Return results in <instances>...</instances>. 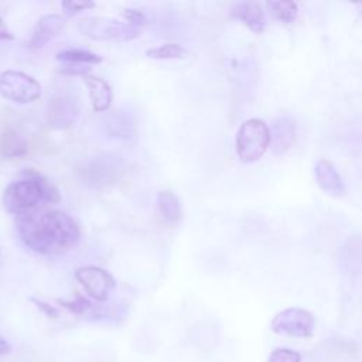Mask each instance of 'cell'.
<instances>
[{"mask_svg":"<svg viewBox=\"0 0 362 362\" xmlns=\"http://www.w3.org/2000/svg\"><path fill=\"white\" fill-rule=\"evenodd\" d=\"M17 230L23 243L40 255L66 252L81 238L75 219L59 209L45 211L40 215L34 212L18 215Z\"/></svg>","mask_w":362,"mask_h":362,"instance_id":"1","label":"cell"},{"mask_svg":"<svg viewBox=\"0 0 362 362\" xmlns=\"http://www.w3.org/2000/svg\"><path fill=\"white\" fill-rule=\"evenodd\" d=\"M3 205L7 212L23 215L40 204L54 205L61 201L58 188L34 168H25L21 180L8 184L3 191Z\"/></svg>","mask_w":362,"mask_h":362,"instance_id":"2","label":"cell"},{"mask_svg":"<svg viewBox=\"0 0 362 362\" xmlns=\"http://www.w3.org/2000/svg\"><path fill=\"white\" fill-rule=\"evenodd\" d=\"M269 126L262 119H249L243 122L236 133L235 147L242 163H255L263 157L269 148Z\"/></svg>","mask_w":362,"mask_h":362,"instance_id":"3","label":"cell"},{"mask_svg":"<svg viewBox=\"0 0 362 362\" xmlns=\"http://www.w3.org/2000/svg\"><path fill=\"white\" fill-rule=\"evenodd\" d=\"M81 115V96L74 88H59L49 96L45 117L49 127L64 130L71 127Z\"/></svg>","mask_w":362,"mask_h":362,"instance_id":"4","label":"cell"},{"mask_svg":"<svg viewBox=\"0 0 362 362\" xmlns=\"http://www.w3.org/2000/svg\"><path fill=\"white\" fill-rule=\"evenodd\" d=\"M79 31L96 41H116L124 42L140 35L141 28L129 23L107 17H86L78 23Z\"/></svg>","mask_w":362,"mask_h":362,"instance_id":"5","label":"cell"},{"mask_svg":"<svg viewBox=\"0 0 362 362\" xmlns=\"http://www.w3.org/2000/svg\"><path fill=\"white\" fill-rule=\"evenodd\" d=\"M0 95L14 103L28 105L41 96V85L25 72L8 69L0 74Z\"/></svg>","mask_w":362,"mask_h":362,"instance_id":"6","label":"cell"},{"mask_svg":"<svg viewBox=\"0 0 362 362\" xmlns=\"http://www.w3.org/2000/svg\"><path fill=\"white\" fill-rule=\"evenodd\" d=\"M272 331L293 338H311L314 334V315L300 307H288L279 311L272 320Z\"/></svg>","mask_w":362,"mask_h":362,"instance_id":"7","label":"cell"},{"mask_svg":"<svg viewBox=\"0 0 362 362\" xmlns=\"http://www.w3.org/2000/svg\"><path fill=\"white\" fill-rule=\"evenodd\" d=\"M75 277L86 294L99 303L106 301L115 287L112 274L98 266H81L75 270Z\"/></svg>","mask_w":362,"mask_h":362,"instance_id":"8","label":"cell"},{"mask_svg":"<svg viewBox=\"0 0 362 362\" xmlns=\"http://www.w3.org/2000/svg\"><path fill=\"white\" fill-rule=\"evenodd\" d=\"M269 133H270L269 147L272 148L273 154L283 156L296 143L297 126L291 117L281 116L273 122L272 129H269Z\"/></svg>","mask_w":362,"mask_h":362,"instance_id":"9","label":"cell"},{"mask_svg":"<svg viewBox=\"0 0 362 362\" xmlns=\"http://www.w3.org/2000/svg\"><path fill=\"white\" fill-rule=\"evenodd\" d=\"M64 27H65V18L61 14L54 13V14L42 16L34 27V31L28 41V47L34 49L42 48L55 37H58L64 30Z\"/></svg>","mask_w":362,"mask_h":362,"instance_id":"10","label":"cell"},{"mask_svg":"<svg viewBox=\"0 0 362 362\" xmlns=\"http://www.w3.org/2000/svg\"><path fill=\"white\" fill-rule=\"evenodd\" d=\"M230 17L242 21L253 33H262L266 27V16L263 6L257 1H238L232 4Z\"/></svg>","mask_w":362,"mask_h":362,"instance_id":"11","label":"cell"},{"mask_svg":"<svg viewBox=\"0 0 362 362\" xmlns=\"http://www.w3.org/2000/svg\"><path fill=\"white\" fill-rule=\"evenodd\" d=\"M314 173H315L317 184L324 192H327L328 195L335 197V198H341L345 195L346 189L342 182V178L331 161L324 160V158L320 160L315 164Z\"/></svg>","mask_w":362,"mask_h":362,"instance_id":"12","label":"cell"},{"mask_svg":"<svg viewBox=\"0 0 362 362\" xmlns=\"http://www.w3.org/2000/svg\"><path fill=\"white\" fill-rule=\"evenodd\" d=\"M83 82L88 88L93 110L95 112H106L110 107L112 99H113V93H112L109 83L105 79H102L96 75H92V74L85 75Z\"/></svg>","mask_w":362,"mask_h":362,"instance_id":"13","label":"cell"},{"mask_svg":"<svg viewBox=\"0 0 362 362\" xmlns=\"http://www.w3.org/2000/svg\"><path fill=\"white\" fill-rule=\"evenodd\" d=\"M28 153V141L13 127H6L0 134V154L4 158L23 157Z\"/></svg>","mask_w":362,"mask_h":362,"instance_id":"14","label":"cell"},{"mask_svg":"<svg viewBox=\"0 0 362 362\" xmlns=\"http://www.w3.org/2000/svg\"><path fill=\"white\" fill-rule=\"evenodd\" d=\"M158 211L163 219L168 223H177L182 216L181 201L175 192L163 189L158 192Z\"/></svg>","mask_w":362,"mask_h":362,"instance_id":"15","label":"cell"},{"mask_svg":"<svg viewBox=\"0 0 362 362\" xmlns=\"http://www.w3.org/2000/svg\"><path fill=\"white\" fill-rule=\"evenodd\" d=\"M264 6L270 16L283 24H291L298 16V4L296 1H267Z\"/></svg>","mask_w":362,"mask_h":362,"instance_id":"16","label":"cell"},{"mask_svg":"<svg viewBox=\"0 0 362 362\" xmlns=\"http://www.w3.org/2000/svg\"><path fill=\"white\" fill-rule=\"evenodd\" d=\"M58 61L64 62H71V64H85V65H95V64H100L102 62V57L83 49V48H68L64 51H59L57 55Z\"/></svg>","mask_w":362,"mask_h":362,"instance_id":"17","label":"cell"},{"mask_svg":"<svg viewBox=\"0 0 362 362\" xmlns=\"http://www.w3.org/2000/svg\"><path fill=\"white\" fill-rule=\"evenodd\" d=\"M107 130H109V134L116 139L133 137V123L122 112H116L109 117Z\"/></svg>","mask_w":362,"mask_h":362,"instance_id":"18","label":"cell"},{"mask_svg":"<svg viewBox=\"0 0 362 362\" xmlns=\"http://www.w3.org/2000/svg\"><path fill=\"white\" fill-rule=\"evenodd\" d=\"M146 55L153 59H182L187 57V49L177 42H165L147 49Z\"/></svg>","mask_w":362,"mask_h":362,"instance_id":"19","label":"cell"},{"mask_svg":"<svg viewBox=\"0 0 362 362\" xmlns=\"http://www.w3.org/2000/svg\"><path fill=\"white\" fill-rule=\"evenodd\" d=\"M58 303L64 308L69 310L74 314H83L85 311L92 308L90 300H88L86 297H83L82 294H78V293L74 296V298H71V300H58Z\"/></svg>","mask_w":362,"mask_h":362,"instance_id":"20","label":"cell"},{"mask_svg":"<svg viewBox=\"0 0 362 362\" xmlns=\"http://www.w3.org/2000/svg\"><path fill=\"white\" fill-rule=\"evenodd\" d=\"M95 7L93 1H85V0H65L61 3V8L64 11V14L66 17H75L76 14H79L83 10H89Z\"/></svg>","mask_w":362,"mask_h":362,"instance_id":"21","label":"cell"},{"mask_svg":"<svg viewBox=\"0 0 362 362\" xmlns=\"http://www.w3.org/2000/svg\"><path fill=\"white\" fill-rule=\"evenodd\" d=\"M266 362H301V355L293 349L276 348L272 351Z\"/></svg>","mask_w":362,"mask_h":362,"instance_id":"22","label":"cell"},{"mask_svg":"<svg viewBox=\"0 0 362 362\" xmlns=\"http://www.w3.org/2000/svg\"><path fill=\"white\" fill-rule=\"evenodd\" d=\"M122 17H124V20L129 24L136 25L139 28H141V25L148 24L147 16L143 11L137 10V8H124V10H122Z\"/></svg>","mask_w":362,"mask_h":362,"instance_id":"23","label":"cell"},{"mask_svg":"<svg viewBox=\"0 0 362 362\" xmlns=\"http://www.w3.org/2000/svg\"><path fill=\"white\" fill-rule=\"evenodd\" d=\"M59 72L64 75H69V76H85L90 74V65H85V64H71V62H64L59 66Z\"/></svg>","mask_w":362,"mask_h":362,"instance_id":"24","label":"cell"},{"mask_svg":"<svg viewBox=\"0 0 362 362\" xmlns=\"http://www.w3.org/2000/svg\"><path fill=\"white\" fill-rule=\"evenodd\" d=\"M31 301L40 308V311H42L47 317H49V318H57L58 317V310L54 307V305H51V304H48V303H45V301H42V300H38V298H31Z\"/></svg>","mask_w":362,"mask_h":362,"instance_id":"25","label":"cell"},{"mask_svg":"<svg viewBox=\"0 0 362 362\" xmlns=\"http://www.w3.org/2000/svg\"><path fill=\"white\" fill-rule=\"evenodd\" d=\"M13 34L10 33V30L7 28L6 23L3 18H0V40H13Z\"/></svg>","mask_w":362,"mask_h":362,"instance_id":"26","label":"cell"},{"mask_svg":"<svg viewBox=\"0 0 362 362\" xmlns=\"http://www.w3.org/2000/svg\"><path fill=\"white\" fill-rule=\"evenodd\" d=\"M11 352V345L0 337V355H8Z\"/></svg>","mask_w":362,"mask_h":362,"instance_id":"27","label":"cell"},{"mask_svg":"<svg viewBox=\"0 0 362 362\" xmlns=\"http://www.w3.org/2000/svg\"><path fill=\"white\" fill-rule=\"evenodd\" d=\"M0 263H1V250H0Z\"/></svg>","mask_w":362,"mask_h":362,"instance_id":"28","label":"cell"}]
</instances>
